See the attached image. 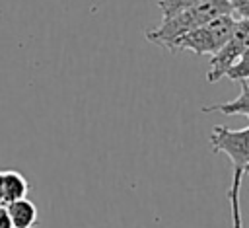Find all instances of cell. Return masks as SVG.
I'll use <instances>...</instances> for the list:
<instances>
[{
  "instance_id": "1",
  "label": "cell",
  "mask_w": 249,
  "mask_h": 228,
  "mask_svg": "<svg viewBox=\"0 0 249 228\" xmlns=\"http://www.w3.org/2000/svg\"><path fill=\"white\" fill-rule=\"evenodd\" d=\"M224 14L231 16L228 0H198L196 4L177 12L175 16L161 18V23L158 27L146 29V39L154 45H160L171 51V47L179 37L214 19L216 16H224Z\"/></svg>"
},
{
  "instance_id": "2",
  "label": "cell",
  "mask_w": 249,
  "mask_h": 228,
  "mask_svg": "<svg viewBox=\"0 0 249 228\" xmlns=\"http://www.w3.org/2000/svg\"><path fill=\"white\" fill-rule=\"evenodd\" d=\"M235 25V18L230 14L224 16H216L214 19L202 23L200 27L185 33L183 37H179L175 41V45L171 47V53H179V51H191L196 57L202 55H214L231 35Z\"/></svg>"
},
{
  "instance_id": "3",
  "label": "cell",
  "mask_w": 249,
  "mask_h": 228,
  "mask_svg": "<svg viewBox=\"0 0 249 228\" xmlns=\"http://www.w3.org/2000/svg\"><path fill=\"white\" fill-rule=\"evenodd\" d=\"M247 49H249V19H235L231 35L210 58L206 80L214 84L220 78H224Z\"/></svg>"
},
{
  "instance_id": "4",
  "label": "cell",
  "mask_w": 249,
  "mask_h": 228,
  "mask_svg": "<svg viewBox=\"0 0 249 228\" xmlns=\"http://www.w3.org/2000/svg\"><path fill=\"white\" fill-rule=\"evenodd\" d=\"M212 152H222L230 158L233 170H243L249 164V125L243 129L214 127L210 133Z\"/></svg>"
},
{
  "instance_id": "5",
  "label": "cell",
  "mask_w": 249,
  "mask_h": 228,
  "mask_svg": "<svg viewBox=\"0 0 249 228\" xmlns=\"http://www.w3.org/2000/svg\"><path fill=\"white\" fill-rule=\"evenodd\" d=\"M6 210L12 220V228H35L39 222V210L27 197L8 203Z\"/></svg>"
},
{
  "instance_id": "6",
  "label": "cell",
  "mask_w": 249,
  "mask_h": 228,
  "mask_svg": "<svg viewBox=\"0 0 249 228\" xmlns=\"http://www.w3.org/2000/svg\"><path fill=\"white\" fill-rule=\"evenodd\" d=\"M202 111L204 113L218 111V113H224V115H245V117H249V82L241 80V92L235 99L226 101V103L206 105V107H202Z\"/></svg>"
},
{
  "instance_id": "7",
  "label": "cell",
  "mask_w": 249,
  "mask_h": 228,
  "mask_svg": "<svg viewBox=\"0 0 249 228\" xmlns=\"http://www.w3.org/2000/svg\"><path fill=\"white\" fill-rule=\"evenodd\" d=\"M2 189H4V205L23 199L29 191L27 179L18 170H6L2 171Z\"/></svg>"
},
{
  "instance_id": "8",
  "label": "cell",
  "mask_w": 249,
  "mask_h": 228,
  "mask_svg": "<svg viewBox=\"0 0 249 228\" xmlns=\"http://www.w3.org/2000/svg\"><path fill=\"white\" fill-rule=\"evenodd\" d=\"M241 179H243V170H233L231 185H230V191H228L230 212H231V228H243L241 207H239V187H241Z\"/></svg>"
},
{
  "instance_id": "9",
  "label": "cell",
  "mask_w": 249,
  "mask_h": 228,
  "mask_svg": "<svg viewBox=\"0 0 249 228\" xmlns=\"http://www.w3.org/2000/svg\"><path fill=\"white\" fill-rule=\"evenodd\" d=\"M158 2V8L161 12V18H169V16H175L177 12L196 4L198 0H156Z\"/></svg>"
},
{
  "instance_id": "10",
  "label": "cell",
  "mask_w": 249,
  "mask_h": 228,
  "mask_svg": "<svg viewBox=\"0 0 249 228\" xmlns=\"http://www.w3.org/2000/svg\"><path fill=\"white\" fill-rule=\"evenodd\" d=\"M228 78H231V80H237V82H241V80H247L249 78V49L237 58V62L228 70V74H226Z\"/></svg>"
},
{
  "instance_id": "11",
  "label": "cell",
  "mask_w": 249,
  "mask_h": 228,
  "mask_svg": "<svg viewBox=\"0 0 249 228\" xmlns=\"http://www.w3.org/2000/svg\"><path fill=\"white\" fill-rule=\"evenodd\" d=\"M235 19H249V0H228Z\"/></svg>"
},
{
  "instance_id": "12",
  "label": "cell",
  "mask_w": 249,
  "mask_h": 228,
  "mask_svg": "<svg viewBox=\"0 0 249 228\" xmlns=\"http://www.w3.org/2000/svg\"><path fill=\"white\" fill-rule=\"evenodd\" d=\"M0 228H12V220L8 216L6 205H0Z\"/></svg>"
},
{
  "instance_id": "13",
  "label": "cell",
  "mask_w": 249,
  "mask_h": 228,
  "mask_svg": "<svg viewBox=\"0 0 249 228\" xmlns=\"http://www.w3.org/2000/svg\"><path fill=\"white\" fill-rule=\"evenodd\" d=\"M0 205H4V189H2V171H0Z\"/></svg>"
},
{
  "instance_id": "14",
  "label": "cell",
  "mask_w": 249,
  "mask_h": 228,
  "mask_svg": "<svg viewBox=\"0 0 249 228\" xmlns=\"http://www.w3.org/2000/svg\"><path fill=\"white\" fill-rule=\"evenodd\" d=\"M243 175H249V164L243 166Z\"/></svg>"
}]
</instances>
